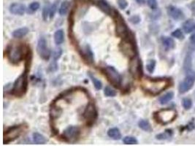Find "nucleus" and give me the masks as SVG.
Wrapping results in <instances>:
<instances>
[{
  "label": "nucleus",
  "instance_id": "nucleus-39",
  "mask_svg": "<svg viewBox=\"0 0 195 146\" xmlns=\"http://www.w3.org/2000/svg\"><path fill=\"white\" fill-rule=\"evenodd\" d=\"M118 4H119V6L121 9L124 10L126 7H127L128 3L126 0H118Z\"/></svg>",
  "mask_w": 195,
  "mask_h": 146
},
{
  "label": "nucleus",
  "instance_id": "nucleus-36",
  "mask_svg": "<svg viewBox=\"0 0 195 146\" xmlns=\"http://www.w3.org/2000/svg\"><path fill=\"white\" fill-rule=\"evenodd\" d=\"M147 2H148V6L153 10H155L157 7V2H156V0H147Z\"/></svg>",
  "mask_w": 195,
  "mask_h": 146
},
{
  "label": "nucleus",
  "instance_id": "nucleus-41",
  "mask_svg": "<svg viewBox=\"0 0 195 146\" xmlns=\"http://www.w3.org/2000/svg\"><path fill=\"white\" fill-rule=\"evenodd\" d=\"M191 9H192V12H194V13H195V1L193 2L192 5H191Z\"/></svg>",
  "mask_w": 195,
  "mask_h": 146
},
{
  "label": "nucleus",
  "instance_id": "nucleus-19",
  "mask_svg": "<svg viewBox=\"0 0 195 146\" xmlns=\"http://www.w3.org/2000/svg\"><path fill=\"white\" fill-rule=\"evenodd\" d=\"M29 29L27 27H22V28L18 29L12 32V36L15 38H21L28 34Z\"/></svg>",
  "mask_w": 195,
  "mask_h": 146
},
{
  "label": "nucleus",
  "instance_id": "nucleus-29",
  "mask_svg": "<svg viewBox=\"0 0 195 146\" xmlns=\"http://www.w3.org/2000/svg\"><path fill=\"white\" fill-rule=\"evenodd\" d=\"M171 135H172V131L167 130L165 133H161V134H158V135H156V139L161 140H166L168 137H170Z\"/></svg>",
  "mask_w": 195,
  "mask_h": 146
},
{
  "label": "nucleus",
  "instance_id": "nucleus-40",
  "mask_svg": "<svg viewBox=\"0 0 195 146\" xmlns=\"http://www.w3.org/2000/svg\"><path fill=\"white\" fill-rule=\"evenodd\" d=\"M129 21L133 24H136V23H138L140 21V18L138 16H134L129 18Z\"/></svg>",
  "mask_w": 195,
  "mask_h": 146
},
{
  "label": "nucleus",
  "instance_id": "nucleus-8",
  "mask_svg": "<svg viewBox=\"0 0 195 146\" xmlns=\"http://www.w3.org/2000/svg\"><path fill=\"white\" fill-rule=\"evenodd\" d=\"M24 130L23 125L14 126L10 127L4 133V144H8L10 142L14 141L22 134Z\"/></svg>",
  "mask_w": 195,
  "mask_h": 146
},
{
  "label": "nucleus",
  "instance_id": "nucleus-38",
  "mask_svg": "<svg viewBox=\"0 0 195 146\" xmlns=\"http://www.w3.org/2000/svg\"><path fill=\"white\" fill-rule=\"evenodd\" d=\"M39 8H40V4L38 3L37 2H32L30 5H29V9H30L32 11H36Z\"/></svg>",
  "mask_w": 195,
  "mask_h": 146
},
{
  "label": "nucleus",
  "instance_id": "nucleus-13",
  "mask_svg": "<svg viewBox=\"0 0 195 146\" xmlns=\"http://www.w3.org/2000/svg\"><path fill=\"white\" fill-rule=\"evenodd\" d=\"M194 83V77L192 75H189L185 79L183 82L181 83L179 86V91L180 93L183 94L188 91L192 88L193 85Z\"/></svg>",
  "mask_w": 195,
  "mask_h": 146
},
{
  "label": "nucleus",
  "instance_id": "nucleus-18",
  "mask_svg": "<svg viewBox=\"0 0 195 146\" xmlns=\"http://www.w3.org/2000/svg\"><path fill=\"white\" fill-rule=\"evenodd\" d=\"M108 135L112 139L115 140H119L121 138V134L120 130L118 128H111L108 130Z\"/></svg>",
  "mask_w": 195,
  "mask_h": 146
},
{
  "label": "nucleus",
  "instance_id": "nucleus-7",
  "mask_svg": "<svg viewBox=\"0 0 195 146\" xmlns=\"http://www.w3.org/2000/svg\"><path fill=\"white\" fill-rule=\"evenodd\" d=\"M119 48H120L123 54H124L125 56L129 57V59H132L135 56V45L131 38L127 37L123 39V41L119 45Z\"/></svg>",
  "mask_w": 195,
  "mask_h": 146
},
{
  "label": "nucleus",
  "instance_id": "nucleus-17",
  "mask_svg": "<svg viewBox=\"0 0 195 146\" xmlns=\"http://www.w3.org/2000/svg\"><path fill=\"white\" fill-rule=\"evenodd\" d=\"M98 7L103 12L108 15V16H112L113 13V10L105 0H99Z\"/></svg>",
  "mask_w": 195,
  "mask_h": 146
},
{
  "label": "nucleus",
  "instance_id": "nucleus-21",
  "mask_svg": "<svg viewBox=\"0 0 195 146\" xmlns=\"http://www.w3.org/2000/svg\"><path fill=\"white\" fill-rule=\"evenodd\" d=\"M183 30L186 33H190L195 29V23L192 20H188L183 23Z\"/></svg>",
  "mask_w": 195,
  "mask_h": 146
},
{
  "label": "nucleus",
  "instance_id": "nucleus-33",
  "mask_svg": "<svg viewBox=\"0 0 195 146\" xmlns=\"http://www.w3.org/2000/svg\"><path fill=\"white\" fill-rule=\"evenodd\" d=\"M50 12H51V7L49 6H45L44 7L43 9V18L44 21H47L48 17L50 16Z\"/></svg>",
  "mask_w": 195,
  "mask_h": 146
},
{
  "label": "nucleus",
  "instance_id": "nucleus-10",
  "mask_svg": "<svg viewBox=\"0 0 195 146\" xmlns=\"http://www.w3.org/2000/svg\"><path fill=\"white\" fill-rule=\"evenodd\" d=\"M83 118L86 121L87 126H90L94 123L97 118V111L94 104L92 102H88L83 113Z\"/></svg>",
  "mask_w": 195,
  "mask_h": 146
},
{
  "label": "nucleus",
  "instance_id": "nucleus-30",
  "mask_svg": "<svg viewBox=\"0 0 195 146\" xmlns=\"http://www.w3.org/2000/svg\"><path fill=\"white\" fill-rule=\"evenodd\" d=\"M104 94L106 97H115V96L116 95V92H115V91L112 89V88L109 87V86H106V87L105 88Z\"/></svg>",
  "mask_w": 195,
  "mask_h": 146
},
{
  "label": "nucleus",
  "instance_id": "nucleus-31",
  "mask_svg": "<svg viewBox=\"0 0 195 146\" xmlns=\"http://www.w3.org/2000/svg\"><path fill=\"white\" fill-rule=\"evenodd\" d=\"M62 54V51L60 48H56L53 51V59H54L55 61L58 60V59L60 58Z\"/></svg>",
  "mask_w": 195,
  "mask_h": 146
},
{
  "label": "nucleus",
  "instance_id": "nucleus-25",
  "mask_svg": "<svg viewBox=\"0 0 195 146\" xmlns=\"http://www.w3.org/2000/svg\"><path fill=\"white\" fill-rule=\"evenodd\" d=\"M139 127L143 130L146 131V132H151L152 130L151 126L150 123L148 121H146V120H140L138 123Z\"/></svg>",
  "mask_w": 195,
  "mask_h": 146
},
{
  "label": "nucleus",
  "instance_id": "nucleus-34",
  "mask_svg": "<svg viewBox=\"0 0 195 146\" xmlns=\"http://www.w3.org/2000/svg\"><path fill=\"white\" fill-rule=\"evenodd\" d=\"M192 105V101L190 99H188V98H186V99H183V106L186 110H188V109L191 108Z\"/></svg>",
  "mask_w": 195,
  "mask_h": 146
},
{
  "label": "nucleus",
  "instance_id": "nucleus-27",
  "mask_svg": "<svg viewBox=\"0 0 195 146\" xmlns=\"http://www.w3.org/2000/svg\"><path fill=\"white\" fill-rule=\"evenodd\" d=\"M69 2L65 1L64 2H62V5L59 7V10H58V12L61 16H64L67 13L68 10H69Z\"/></svg>",
  "mask_w": 195,
  "mask_h": 146
},
{
  "label": "nucleus",
  "instance_id": "nucleus-32",
  "mask_svg": "<svg viewBox=\"0 0 195 146\" xmlns=\"http://www.w3.org/2000/svg\"><path fill=\"white\" fill-rule=\"evenodd\" d=\"M155 66H156V62L154 60H150L148 62L146 65V69L148 71V73H152L154 71V69H155Z\"/></svg>",
  "mask_w": 195,
  "mask_h": 146
},
{
  "label": "nucleus",
  "instance_id": "nucleus-14",
  "mask_svg": "<svg viewBox=\"0 0 195 146\" xmlns=\"http://www.w3.org/2000/svg\"><path fill=\"white\" fill-rule=\"evenodd\" d=\"M81 56L83 59L89 64H93L94 62V53L91 51V48L89 45H86L83 49H82Z\"/></svg>",
  "mask_w": 195,
  "mask_h": 146
},
{
  "label": "nucleus",
  "instance_id": "nucleus-16",
  "mask_svg": "<svg viewBox=\"0 0 195 146\" xmlns=\"http://www.w3.org/2000/svg\"><path fill=\"white\" fill-rule=\"evenodd\" d=\"M167 12L171 18L175 20H180L183 18V13L180 9L174 6H170L167 9Z\"/></svg>",
  "mask_w": 195,
  "mask_h": 146
},
{
  "label": "nucleus",
  "instance_id": "nucleus-12",
  "mask_svg": "<svg viewBox=\"0 0 195 146\" xmlns=\"http://www.w3.org/2000/svg\"><path fill=\"white\" fill-rule=\"evenodd\" d=\"M37 51L42 59L44 60H48L51 53H50L49 49L48 48L47 42L45 38L41 37L38 40L37 45Z\"/></svg>",
  "mask_w": 195,
  "mask_h": 146
},
{
  "label": "nucleus",
  "instance_id": "nucleus-3",
  "mask_svg": "<svg viewBox=\"0 0 195 146\" xmlns=\"http://www.w3.org/2000/svg\"><path fill=\"white\" fill-rule=\"evenodd\" d=\"M27 86H28V66L26 67L23 74L15 81L12 89V94L16 97H22L27 92Z\"/></svg>",
  "mask_w": 195,
  "mask_h": 146
},
{
  "label": "nucleus",
  "instance_id": "nucleus-26",
  "mask_svg": "<svg viewBox=\"0 0 195 146\" xmlns=\"http://www.w3.org/2000/svg\"><path fill=\"white\" fill-rule=\"evenodd\" d=\"M89 76L90 77V79L91 80V81H92L95 88H96L97 90H100L101 88H102V83H101V81L98 80L96 77L94 76L91 73H89Z\"/></svg>",
  "mask_w": 195,
  "mask_h": 146
},
{
  "label": "nucleus",
  "instance_id": "nucleus-5",
  "mask_svg": "<svg viewBox=\"0 0 195 146\" xmlns=\"http://www.w3.org/2000/svg\"><path fill=\"white\" fill-rule=\"evenodd\" d=\"M177 116V112L174 109L167 108L160 110L155 114L156 121L161 124H167L172 122Z\"/></svg>",
  "mask_w": 195,
  "mask_h": 146
},
{
  "label": "nucleus",
  "instance_id": "nucleus-9",
  "mask_svg": "<svg viewBox=\"0 0 195 146\" xmlns=\"http://www.w3.org/2000/svg\"><path fill=\"white\" fill-rule=\"evenodd\" d=\"M108 80L115 87H119L121 84V76L117 70L111 66H108L103 69Z\"/></svg>",
  "mask_w": 195,
  "mask_h": 146
},
{
  "label": "nucleus",
  "instance_id": "nucleus-2",
  "mask_svg": "<svg viewBox=\"0 0 195 146\" xmlns=\"http://www.w3.org/2000/svg\"><path fill=\"white\" fill-rule=\"evenodd\" d=\"M170 85V82L166 79H151L146 78L143 80L142 87L146 91L151 94H159L163 90L166 89Z\"/></svg>",
  "mask_w": 195,
  "mask_h": 146
},
{
  "label": "nucleus",
  "instance_id": "nucleus-35",
  "mask_svg": "<svg viewBox=\"0 0 195 146\" xmlns=\"http://www.w3.org/2000/svg\"><path fill=\"white\" fill-rule=\"evenodd\" d=\"M172 35L174 37H176L178 39H183V34L181 29H176V31H174L172 33Z\"/></svg>",
  "mask_w": 195,
  "mask_h": 146
},
{
  "label": "nucleus",
  "instance_id": "nucleus-22",
  "mask_svg": "<svg viewBox=\"0 0 195 146\" xmlns=\"http://www.w3.org/2000/svg\"><path fill=\"white\" fill-rule=\"evenodd\" d=\"M33 140L36 144L41 145V144H45L47 142V139L45 136L40 133H34L33 134Z\"/></svg>",
  "mask_w": 195,
  "mask_h": 146
},
{
  "label": "nucleus",
  "instance_id": "nucleus-43",
  "mask_svg": "<svg viewBox=\"0 0 195 146\" xmlns=\"http://www.w3.org/2000/svg\"><path fill=\"white\" fill-rule=\"evenodd\" d=\"M136 2H137L138 4H143L144 3V0H136Z\"/></svg>",
  "mask_w": 195,
  "mask_h": 146
},
{
  "label": "nucleus",
  "instance_id": "nucleus-15",
  "mask_svg": "<svg viewBox=\"0 0 195 146\" xmlns=\"http://www.w3.org/2000/svg\"><path fill=\"white\" fill-rule=\"evenodd\" d=\"M10 11L11 13L18 16H23L26 11V7L23 4L13 3L10 5Z\"/></svg>",
  "mask_w": 195,
  "mask_h": 146
},
{
  "label": "nucleus",
  "instance_id": "nucleus-6",
  "mask_svg": "<svg viewBox=\"0 0 195 146\" xmlns=\"http://www.w3.org/2000/svg\"><path fill=\"white\" fill-rule=\"evenodd\" d=\"M80 135V129L78 126H68L61 134L64 141L68 143H75Z\"/></svg>",
  "mask_w": 195,
  "mask_h": 146
},
{
  "label": "nucleus",
  "instance_id": "nucleus-24",
  "mask_svg": "<svg viewBox=\"0 0 195 146\" xmlns=\"http://www.w3.org/2000/svg\"><path fill=\"white\" fill-rule=\"evenodd\" d=\"M173 96H174V94H173V93H172V92H168V93L165 94V95L162 96V97H161L159 99L160 104L165 105V104H167V103H168L169 101H170L171 99L173 98Z\"/></svg>",
  "mask_w": 195,
  "mask_h": 146
},
{
  "label": "nucleus",
  "instance_id": "nucleus-28",
  "mask_svg": "<svg viewBox=\"0 0 195 146\" xmlns=\"http://www.w3.org/2000/svg\"><path fill=\"white\" fill-rule=\"evenodd\" d=\"M123 142H124V144L126 145H135V144L138 143V141L136 139L135 137L132 136H127L125 137L123 140Z\"/></svg>",
  "mask_w": 195,
  "mask_h": 146
},
{
  "label": "nucleus",
  "instance_id": "nucleus-4",
  "mask_svg": "<svg viewBox=\"0 0 195 146\" xmlns=\"http://www.w3.org/2000/svg\"><path fill=\"white\" fill-rule=\"evenodd\" d=\"M115 23V31L116 34L120 37L125 39L129 37V29L127 25L125 23L124 18L121 16L118 11L113 10V13L112 15Z\"/></svg>",
  "mask_w": 195,
  "mask_h": 146
},
{
  "label": "nucleus",
  "instance_id": "nucleus-42",
  "mask_svg": "<svg viewBox=\"0 0 195 146\" xmlns=\"http://www.w3.org/2000/svg\"><path fill=\"white\" fill-rule=\"evenodd\" d=\"M190 40L192 41V42H193V43H195V32L192 35V36H191Z\"/></svg>",
  "mask_w": 195,
  "mask_h": 146
},
{
  "label": "nucleus",
  "instance_id": "nucleus-37",
  "mask_svg": "<svg viewBox=\"0 0 195 146\" xmlns=\"http://www.w3.org/2000/svg\"><path fill=\"white\" fill-rule=\"evenodd\" d=\"M57 9V4L56 2H55L52 6L51 7V12H50V18H53V16H54L55 13H56V11Z\"/></svg>",
  "mask_w": 195,
  "mask_h": 146
},
{
  "label": "nucleus",
  "instance_id": "nucleus-11",
  "mask_svg": "<svg viewBox=\"0 0 195 146\" xmlns=\"http://www.w3.org/2000/svg\"><path fill=\"white\" fill-rule=\"evenodd\" d=\"M129 72L131 75L135 78L139 79L143 75V68L141 61L137 56H135L132 59L129 64Z\"/></svg>",
  "mask_w": 195,
  "mask_h": 146
},
{
  "label": "nucleus",
  "instance_id": "nucleus-1",
  "mask_svg": "<svg viewBox=\"0 0 195 146\" xmlns=\"http://www.w3.org/2000/svg\"><path fill=\"white\" fill-rule=\"evenodd\" d=\"M7 58L13 64H18L26 56H29V50L27 46L21 44H11L6 51Z\"/></svg>",
  "mask_w": 195,
  "mask_h": 146
},
{
  "label": "nucleus",
  "instance_id": "nucleus-23",
  "mask_svg": "<svg viewBox=\"0 0 195 146\" xmlns=\"http://www.w3.org/2000/svg\"><path fill=\"white\" fill-rule=\"evenodd\" d=\"M162 43L167 50L172 49L175 47L174 40L172 38L168 37H165L162 38Z\"/></svg>",
  "mask_w": 195,
  "mask_h": 146
},
{
  "label": "nucleus",
  "instance_id": "nucleus-20",
  "mask_svg": "<svg viewBox=\"0 0 195 146\" xmlns=\"http://www.w3.org/2000/svg\"><path fill=\"white\" fill-rule=\"evenodd\" d=\"M64 40V33L62 29L57 30L54 34V42L56 45H60Z\"/></svg>",
  "mask_w": 195,
  "mask_h": 146
}]
</instances>
